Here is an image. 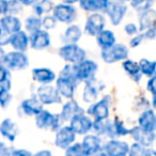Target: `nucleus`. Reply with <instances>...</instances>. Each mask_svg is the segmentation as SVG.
<instances>
[{"instance_id":"obj_24","label":"nucleus","mask_w":156,"mask_h":156,"mask_svg":"<svg viewBox=\"0 0 156 156\" xmlns=\"http://www.w3.org/2000/svg\"><path fill=\"white\" fill-rule=\"evenodd\" d=\"M43 109V104L40 102L37 98H29L23 101L20 104V110L25 115L33 117L37 115Z\"/></svg>"},{"instance_id":"obj_27","label":"nucleus","mask_w":156,"mask_h":156,"mask_svg":"<svg viewBox=\"0 0 156 156\" xmlns=\"http://www.w3.org/2000/svg\"><path fill=\"white\" fill-rule=\"evenodd\" d=\"M80 8L87 12L104 11L110 0H79L78 1Z\"/></svg>"},{"instance_id":"obj_8","label":"nucleus","mask_w":156,"mask_h":156,"mask_svg":"<svg viewBox=\"0 0 156 156\" xmlns=\"http://www.w3.org/2000/svg\"><path fill=\"white\" fill-rule=\"evenodd\" d=\"M52 15L55 16L57 22L63 23V24H71L77 17V10L73 7V5L60 3L54 7Z\"/></svg>"},{"instance_id":"obj_20","label":"nucleus","mask_w":156,"mask_h":156,"mask_svg":"<svg viewBox=\"0 0 156 156\" xmlns=\"http://www.w3.org/2000/svg\"><path fill=\"white\" fill-rule=\"evenodd\" d=\"M18 133H20V128L17 124L10 118H7L0 123V135L10 142H13L15 140Z\"/></svg>"},{"instance_id":"obj_36","label":"nucleus","mask_w":156,"mask_h":156,"mask_svg":"<svg viewBox=\"0 0 156 156\" xmlns=\"http://www.w3.org/2000/svg\"><path fill=\"white\" fill-rule=\"evenodd\" d=\"M130 5L134 8L136 11L141 12L144 10L151 8V5H153L154 0H129Z\"/></svg>"},{"instance_id":"obj_15","label":"nucleus","mask_w":156,"mask_h":156,"mask_svg":"<svg viewBox=\"0 0 156 156\" xmlns=\"http://www.w3.org/2000/svg\"><path fill=\"white\" fill-rule=\"evenodd\" d=\"M129 145L125 141L115 140V138L107 141L103 147V153L109 156H125L128 154Z\"/></svg>"},{"instance_id":"obj_26","label":"nucleus","mask_w":156,"mask_h":156,"mask_svg":"<svg viewBox=\"0 0 156 156\" xmlns=\"http://www.w3.org/2000/svg\"><path fill=\"white\" fill-rule=\"evenodd\" d=\"M78 113H83V109L78 105L76 101L71 98L69 102L63 105L60 117L63 121H69L74 115H78Z\"/></svg>"},{"instance_id":"obj_39","label":"nucleus","mask_w":156,"mask_h":156,"mask_svg":"<svg viewBox=\"0 0 156 156\" xmlns=\"http://www.w3.org/2000/svg\"><path fill=\"white\" fill-rule=\"evenodd\" d=\"M147 147L144 145L140 144L138 142H135L132 144L128 150V154L132 156H145V152H147Z\"/></svg>"},{"instance_id":"obj_56","label":"nucleus","mask_w":156,"mask_h":156,"mask_svg":"<svg viewBox=\"0 0 156 156\" xmlns=\"http://www.w3.org/2000/svg\"><path fill=\"white\" fill-rule=\"evenodd\" d=\"M120 1H123V2H127V1H129V0H120Z\"/></svg>"},{"instance_id":"obj_2","label":"nucleus","mask_w":156,"mask_h":156,"mask_svg":"<svg viewBox=\"0 0 156 156\" xmlns=\"http://www.w3.org/2000/svg\"><path fill=\"white\" fill-rule=\"evenodd\" d=\"M98 65L93 60L89 59H83L79 63L75 64V72L76 78L78 83H86L93 78H95V75L98 73Z\"/></svg>"},{"instance_id":"obj_52","label":"nucleus","mask_w":156,"mask_h":156,"mask_svg":"<svg viewBox=\"0 0 156 156\" xmlns=\"http://www.w3.org/2000/svg\"><path fill=\"white\" fill-rule=\"evenodd\" d=\"M5 54H7V52H5V49H3V46H0V63H2Z\"/></svg>"},{"instance_id":"obj_5","label":"nucleus","mask_w":156,"mask_h":156,"mask_svg":"<svg viewBox=\"0 0 156 156\" xmlns=\"http://www.w3.org/2000/svg\"><path fill=\"white\" fill-rule=\"evenodd\" d=\"M101 57L108 64L123 61L128 57V48L123 44H113L110 47L102 49Z\"/></svg>"},{"instance_id":"obj_12","label":"nucleus","mask_w":156,"mask_h":156,"mask_svg":"<svg viewBox=\"0 0 156 156\" xmlns=\"http://www.w3.org/2000/svg\"><path fill=\"white\" fill-rule=\"evenodd\" d=\"M76 139V134L71 126H61L56 133L55 144L59 149L65 150L72 144Z\"/></svg>"},{"instance_id":"obj_34","label":"nucleus","mask_w":156,"mask_h":156,"mask_svg":"<svg viewBox=\"0 0 156 156\" xmlns=\"http://www.w3.org/2000/svg\"><path fill=\"white\" fill-rule=\"evenodd\" d=\"M0 83L9 90L11 89V73L10 69L2 63H0Z\"/></svg>"},{"instance_id":"obj_25","label":"nucleus","mask_w":156,"mask_h":156,"mask_svg":"<svg viewBox=\"0 0 156 156\" xmlns=\"http://www.w3.org/2000/svg\"><path fill=\"white\" fill-rule=\"evenodd\" d=\"M139 23V30L144 31L147 29L156 25V10L149 8L144 11L140 12V15L138 18Z\"/></svg>"},{"instance_id":"obj_23","label":"nucleus","mask_w":156,"mask_h":156,"mask_svg":"<svg viewBox=\"0 0 156 156\" xmlns=\"http://www.w3.org/2000/svg\"><path fill=\"white\" fill-rule=\"evenodd\" d=\"M0 26L2 27L9 34L22 30V22L16 15L12 14H3L0 18Z\"/></svg>"},{"instance_id":"obj_44","label":"nucleus","mask_w":156,"mask_h":156,"mask_svg":"<svg viewBox=\"0 0 156 156\" xmlns=\"http://www.w3.org/2000/svg\"><path fill=\"white\" fill-rule=\"evenodd\" d=\"M147 91H150L152 94H156V75L151 76L150 79L147 80Z\"/></svg>"},{"instance_id":"obj_6","label":"nucleus","mask_w":156,"mask_h":156,"mask_svg":"<svg viewBox=\"0 0 156 156\" xmlns=\"http://www.w3.org/2000/svg\"><path fill=\"white\" fill-rule=\"evenodd\" d=\"M37 98L43 105H52L62 102V96L60 95L56 87L50 83L41 85L37 90Z\"/></svg>"},{"instance_id":"obj_3","label":"nucleus","mask_w":156,"mask_h":156,"mask_svg":"<svg viewBox=\"0 0 156 156\" xmlns=\"http://www.w3.org/2000/svg\"><path fill=\"white\" fill-rule=\"evenodd\" d=\"M59 56L71 64H77L86 59V51L76 43H66L60 47Z\"/></svg>"},{"instance_id":"obj_40","label":"nucleus","mask_w":156,"mask_h":156,"mask_svg":"<svg viewBox=\"0 0 156 156\" xmlns=\"http://www.w3.org/2000/svg\"><path fill=\"white\" fill-rule=\"evenodd\" d=\"M57 25V20L55 18V16L46 15L42 18V27H43L45 30H50V29H54Z\"/></svg>"},{"instance_id":"obj_18","label":"nucleus","mask_w":156,"mask_h":156,"mask_svg":"<svg viewBox=\"0 0 156 156\" xmlns=\"http://www.w3.org/2000/svg\"><path fill=\"white\" fill-rule=\"evenodd\" d=\"M103 89V85L98 83L95 78L85 83V88L83 92V100L86 103H93L98 100L101 90Z\"/></svg>"},{"instance_id":"obj_35","label":"nucleus","mask_w":156,"mask_h":156,"mask_svg":"<svg viewBox=\"0 0 156 156\" xmlns=\"http://www.w3.org/2000/svg\"><path fill=\"white\" fill-rule=\"evenodd\" d=\"M112 125H113V132H115V136L117 137H121V136H126V135H129L130 129L125 127L124 123L119 120L118 118H115L112 121Z\"/></svg>"},{"instance_id":"obj_9","label":"nucleus","mask_w":156,"mask_h":156,"mask_svg":"<svg viewBox=\"0 0 156 156\" xmlns=\"http://www.w3.org/2000/svg\"><path fill=\"white\" fill-rule=\"evenodd\" d=\"M69 126L76 135H87L93 127V121L85 112L78 113L69 120Z\"/></svg>"},{"instance_id":"obj_43","label":"nucleus","mask_w":156,"mask_h":156,"mask_svg":"<svg viewBox=\"0 0 156 156\" xmlns=\"http://www.w3.org/2000/svg\"><path fill=\"white\" fill-rule=\"evenodd\" d=\"M10 155L11 156H30V155H32V153L29 152L28 150H25V149H14V147H11V149H10Z\"/></svg>"},{"instance_id":"obj_41","label":"nucleus","mask_w":156,"mask_h":156,"mask_svg":"<svg viewBox=\"0 0 156 156\" xmlns=\"http://www.w3.org/2000/svg\"><path fill=\"white\" fill-rule=\"evenodd\" d=\"M12 101V94L10 93V90H7L2 95L0 96V107L2 108H7L10 105Z\"/></svg>"},{"instance_id":"obj_22","label":"nucleus","mask_w":156,"mask_h":156,"mask_svg":"<svg viewBox=\"0 0 156 156\" xmlns=\"http://www.w3.org/2000/svg\"><path fill=\"white\" fill-rule=\"evenodd\" d=\"M138 124L143 129L149 132H155L156 130V115L154 110L147 108L140 113L138 118Z\"/></svg>"},{"instance_id":"obj_49","label":"nucleus","mask_w":156,"mask_h":156,"mask_svg":"<svg viewBox=\"0 0 156 156\" xmlns=\"http://www.w3.org/2000/svg\"><path fill=\"white\" fill-rule=\"evenodd\" d=\"M8 0H0V15L7 14Z\"/></svg>"},{"instance_id":"obj_29","label":"nucleus","mask_w":156,"mask_h":156,"mask_svg":"<svg viewBox=\"0 0 156 156\" xmlns=\"http://www.w3.org/2000/svg\"><path fill=\"white\" fill-rule=\"evenodd\" d=\"M96 42H98V45L100 46L102 49L110 47L113 44H115V33L110 30H105V29H103L100 33L96 34Z\"/></svg>"},{"instance_id":"obj_4","label":"nucleus","mask_w":156,"mask_h":156,"mask_svg":"<svg viewBox=\"0 0 156 156\" xmlns=\"http://www.w3.org/2000/svg\"><path fill=\"white\" fill-rule=\"evenodd\" d=\"M2 64H5L10 71H22L28 67L29 58L25 51L13 50L5 54Z\"/></svg>"},{"instance_id":"obj_28","label":"nucleus","mask_w":156,"mask_h":156,"mask_svg":"<svg viewBox=\"0 0 156 156\" xmlns=\"http://www.w3.org/2000/svg\"><path fill=\"white\" fill-rule=\"evenodd\" d=\"M122 66H123L124 71L129 75V77L132 78L133 80L136 81V83L140 81L142 74H141V72H140L139 63L135 62V61H133V60H127V59H125V60H123V62H122Z\"/></svg>"},{"instance_id":"obj_19","label":"nucleus","mask_w":156,"mask_h":156,"mask_svg":"<svg viewBox=\"0 0 156 156\" xmlns=\"http://www.w3.org/2000/svg\"><path fill=\"white\" fill-rule=\"evenodd\" d=\"M9 44L14 50L26 51L29 48V37L26 31L20 30L10 35Z\"/></svg>"},{"instance_id":"obj_32","label":"nucleus","mask_w":156,"mask_h":156,"mask_svg":"<svg viewBox=\"0 0 156 156\" xmlns=\"http://www.w3.org/2000/svg\"><path fill=\"white\" fill-rule=\"evenodd\" d=\"M138 63L141 74L147 76V77H151L156 74V61H151L149 59L143 58Z\"/></svg>"},{"instance_id":"obj_55","label":"nucleus","mask_w":156,"mask_h":156,"mask_svg":"<svg viewBox=\"0 0 156 156\" xmlns=\"http://www.w3.org/2000/svg\"><path fill=\"white\" fill-rule=\"evenodd\" d=\"M152 105H153L154 109L156 110V94H154V95H153V100H152Z\"/></svg>"},{"instance_id":"obj_48","label":"nucleus","mask_w":156,"mask_h":156,"mask_svg":"<svg viewBox=\"0 0 156 156\" xmlns=\"http://www.w3.org/2000/svg\"><path fill=\"white\" fill-rule=\"evenodd\" d=\"M10 147H7L5 142L0 141V156H8L10 155Z\"/></svg>"},{"instance_id":"obj_57","label":"nucleus","mask_w":156,"mask_h":156,"mask_svg":"<svg viewBox=\"0 0 156 156\" xmlns=\"http://www.w3.org/2000/svg\"><path fill=\"white\" fill-rule=\"evenodd\" d=\"M0 136H1V135H0Z\"/></svg>"},{"instance_id":"obj_21","label":"nucleus","mask_w":156,"mask_h":156,"mask_svg":"<svg viewBox=\"0 0 156 156\" xmlns=\"http://www.w3.org/2000/svg\"><path fill=\"white\" fill-rule=\"evenodd\" d=\"M32 78L33 80L41 85H47L51 83L56 80V74L52 69L47 67H37L32 69Z\"/></svg>"},{"instance_id":"obj_58","label":"nucleus","mask_w":156,"mask_h":156,"mask_svg":"<svg viewBox=\"0 0 156 156\" xmlns=\"http://www.w3.org/2000/svg\"><path fill=\"white\" fill-rule=\"evenodd\" d=\"M155 75H156V74H155Z\"/></svg>"},{"instance_id":"obj_14","label":"nucleus","mask_w":156,"mask_h":156,"mask_svg":"<svg viewBox=\"0 0 156 156\" xmlns=\"http://www.w3.org/2000/svg\"><path fill=\"white\" fill-rule=\"evenodd\" d=\"M78 81L71 79V78L63 77V76L59 75L58 78H56V88L59 91L61 96L71 100L73 98L74 93H75L76 86H77Z\"/></svg>"},{"instance_id":"obj_37","label":"nucleus","mask_w":156,"mask_h":156,"mask_svg":"<svg viewBox=\"0 0 156 156\" xmlns=\"http://www.w3.org/2000/svg\"><path fill=\"white\" fill-rule=\"evenodd\" d=\"M65 155L67 156H80L83 154V147L81 143H72L69 147L65 149Z\"/></svg>"},{"instance_id":"obj_33","label":"nucleus","mask_w":156,"mask_h":156,"mask_svg":"<svg viewBox=\"0 0 156 156\" xmlns=\"http://www.w3.org/2000/svg\"><path fill=\"white\" fill-rule=\"evenodd\" d=\"M25 28L29 33H32L34 31L42 28V18L37 15H30L25 20Z\"/></svg>"},{"instance_id":"obj_47","label":"nucleus","mask_w":156,"mask_h":156,"mask_svg":"<svg viewBox=\"0 0 156 156\" xmlns=\"http://www.w3.org/2000/svg\"><path fill=\"white\" fill-rule=\"evenodd\" d=\"M143 39H144L143 34H138V35H136V37H133L132 39H130V41H129L130 47H133V48L138 47V46L141 44V42L143 41Z\"/></svg>"},{"instance_id":"obj_10","label":"nucleus","mask_w":156,"mask_h":156,"mask_svg":"<svg viewBox=\"0 0 156 156\" xmlns=\"http://www.w3.org/2000/svg\"><path fill=\"white\" fill-rule=\"evenodd\" d=\"M111 98L108 95L104 96L102 100L94 104L90 105L88 108V113L98 120H105L109 117V107H110Z\"/></svg>"},{"instance_id":"obj_16","label":"nucleus","mask_w":156,"mask_h":156,"mask_svg":"<svg viewBox=\"0 0 156 156\" xmlns=\"http://www.w3.org/2000/svg\"><path fill=\"white\" fill-rule=\"evenodd\" d=\"M83 154L85 155H94V154L103 153L102 140L98 136L95 135H86L83 142Z\"/></svg>"},{"instance_id":"obj_11","label":"nucleus","mask_w":156,"mask_h":156,"mask_svg":"<svg viewBox=\"0 0 156 156\" xmlns=\"http://www.w3.org/2000/svg\"><path fill=\"white\" fill-rule=\"evenodd\" d=\"M105 25H106V20H105L104 15H102L98 12H92L91 15H89L87 18L85 31L92 37H96V34L105 28Z\"/></svg>"},{"instance_id":"obj_42","label":"nucleus","mask_w":156,"mask_h":156,"mask_svg":"<svg viewBox=\"0 0 156 156\" xmlns=\"http://www.w3.org/2000/svg\"><path fill=\"white\" fill-rule=\"evenodd\" d=\"M10 35L2 27L0 26V46H3L5 47V45L9 44V41H10Z\"/></svg>"},{"instance_id":"obj_17","label":"nucleus","mask_w":156,"mask_h":156,"mask_svg":"<svg viewBox=\"0 0 156 156\" xmlns=\"http://www.w3.org/2000/svg\"><path fill=\"white\" fill-rule=\"evenodd\" d=\"M129 135L133 137L135 142H138L144 147H150L152 143L155 141L156 136L155 132H149V130L143 129L140 126H135L130 129Z\"/></svg>"},{"instance_id":"obj_13","label":"nucleus","mask_w":156,"mask_h":156,"mask_svg":"<svg viewBox=\"0 0 156 156\" xmlns=\"http://www.w3.org/2000/svg\"><path fill=\"white\" fill-rule=\"evenodd\" d=\"M29 45L35 50H43L49 47L50 37L49 33L45 29H39L34 32L30 33L29 37Z\"/></svg>"},{"instance_id":"obj_38","label":"nucleus","mask_w":156,"mask_h":156,"mask_svg":"<svg viewBox=\"0 0 156 156\" xmlns=\"http://www.w3.org/2000/svg\"><path fill=\"white\" fill-rule=\"evenodd\" d=\"M23 7H24V5H23L18 0H8L7 14L16 15V14H18V13L22 12Z\"/></svg>"},{"instance_id":"obj_7","label":"nucleus","mask_w":156,"mask_h":156,"mask_svg":"<svg viewBox=\"0 0 156 156\" xmlns=\"http://www.w3.org/2000/svg\"><path fill=\"white\" fill-rule=\"evenodd\" d=\"M104 12L108 15L111 24L118 26V25L121 24L126 12H127V5H126L125 2L120 1V0H115V1L110 0V2L108 3Z\"/></svg>"},{"instance_id":"obj_51","label":"nucleus","mask_w":156,"mask_h":156,"mask_svg":"<svg viewBox=\"0 0 156 156\" xmlns=\"http://www.w3.org/2000/svg\"><path fill=\"white\" fill-rule=\"evenodd\" d=\"M35 155H37V156H50V155H51V152L47 151V150H43V151L37 152V153H35Z\"/></svg>"},{"instance_id":"obj_46","label":"nucleus","mask_w":156,"mask_h":156,"mask_svg":"<svg viewBox=\"0 0 156 156\" xmlns=\"http://www.w3.org/2000/svg\"><path fill=\"white\" fill-rule=\"evenodd\" d=\"M124 30H125L126 34L133 37V35L137 34V32L139 31V28L135 24H127V25H125V27H124Z\"/></svg>"},{"instance_id":"obj_1","label":"nucleus","mask_w":156,"mask_h":156,"mask_svg":"<svg viewBox=\"0 0 156 156\" xmlns=\"http://www.w3.org/2000/svg\"><path fill=\"white\" fill-rule=\"evenodd\" d=\"M35 117V125L40 129H50L52 132H57L62 126L63 120L60 115H54L50 111L42 109Z\"/></svg>"},{"instance_id":"obj_45","label":"nucleus","mask_w":156,"mask_h":156,"mask_svg":"<svg viewBox=\"0 0 156 156\" xmlns=\"http://www.w3.org/2000/svg\"><path fill=\"white\" fill-rule=\"evenodd\" d=\"M144 39H147V40H155L156 39V25L151 28L147 29L144 30V32L142 33Z\"/></svg>"},{"instance_id":"obj_54","label":"nucleus","mask_w":156,"mask_h":156,"mask_svg":"<svg viewBox=\"0 0 156 156\" xmlns=\"http://www.w3.org/2000/svg\"><path fill=\"white\" fill-rule=\"evenodd\" d=\"M7 90H9V89H8L7 87H5L3 85H1V83H0V96L2 95V94L5 93V92L7 91Z\"/></svg>"},{"instance_id":"obj_50","label":"nucleus","mask_w":156,"mask_h":156,"mask_svg":"<svg viewBox=\"0 0 156 156\" xmlns=\"http://www.w3.org/2000/svg\"><path fill=\"white\" fill-rule=\"evenodd\" d=\"M23 5H26V7H29V5H32L33 3L37 1V0H18Z\"/></svg>"},{"instance_id":"obj_31","label":"nucleus","mask_w":156,"mask_h":156,"mask_svg":"<svg viewBox=\"0 0 156 156\" xmlns=\"http://www.w3.org/2000/svg\"><path fill=\"white\" fill-rule=\"evenodd\" d=\"M32 9L35 15L43 16L49 13L54 9V5L50 0H37L32 5Z\"/></svg>"},{"instance_id":"obj_53","label":"nucleus","mask_w":156,"mask_h":156,"mask_svg":"<svg viewBox=\"0 0 156 156\" xmlns=\"http://www.w3.org/2000/svg\"><path fill=\"white\" fill-rule=\"evenodd\" d=\"M79 0H62L63 3H67V5H74V3L78 2Z\"/></svg>"},{"instance_id":"obj_30","label":"nucleus","mask_w":156,"mask_h":156,"mask_svg":"<svg viewBox=\"0 0 156 156\" xmlns=\"http://www.w3.org/2000/svg\"><path fill=\"white\" fill-rule=\"evenodd\" d=\"M83 31L77 25H72L66 28L64 31V34L62 35V40L65 44L66 43H77L81 39Z\"/></svg>"}]
</instances>
